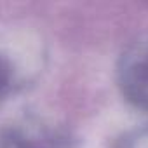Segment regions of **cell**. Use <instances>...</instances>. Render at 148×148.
Returning <instances> with one entry per match:
<instances>
[{
    "instance_id": "3",
    "label": "cell",
    "mask_w": 148,
    "mask_h": 148,
    "mask_svg": "<svg viewBox=\"0 0 148 148\" xmlns=\"http://www.w3.org/2000/svg\"><path fill=\"white\" fill-rule=\"evenodd\" d=\"M117 80L124 98L148 112V38L131 44L119 59Z\"/></svg>"
},
{
    "instance_id": "4",
    "label": "cell",
    "mask_w": 148,
    "mask_h": 148,
    "mask_svg": "<svg viewBox=\"0 0 148 148\" xmlns=\"http://www.w3.org/2000/svg\"><path fill=\"white\" fill-rule=\"evenodd\" d=\"M115 148H148V125L129 131Z\"/></svg>"
},
{
    "instance_id": "2",
    "label": "cell",
    "mask_w": 148,
    "mask_h": 148,
    "mask_svg": "<svg viewBox=\"0 0 148 148\" xmlns=\"http://www.w3.org/2000/svg\"><path fill=\"white\" fill-rule=\"evenodd\" d=\"M0 148H77V141L63 125L25 119L0 131Z\"/></svg>"
},
{
    "instance_id": "1",
    "label": "cell",
    "mask_w": 148,
    "mask_h": 148,
    "mask_svg": "<svg viewBox=\"0 0 148 148\" xmlns=\"http://www.w3.org/2000/svg\"><path fill=\"white\" fill-rule=\"evenodd\" d=\"M45 42L38 32L0 25V101L35 82L45 66Z\"/></svg>"
}]
</instances>
